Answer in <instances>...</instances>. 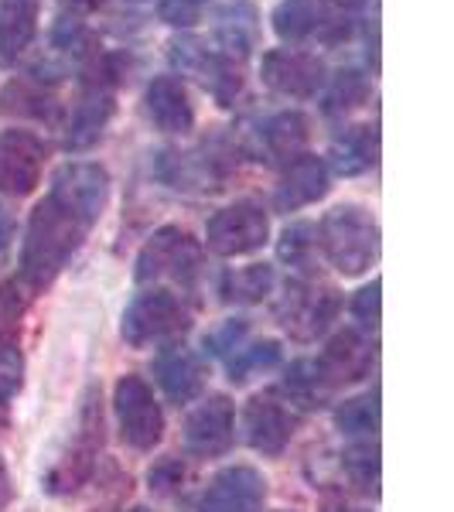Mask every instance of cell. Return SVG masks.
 Segmentation results:
<instances>
[{"label": "cell", "instance_id": "cell-1", "mask_svg": "<svg viewBox=\"0 0 454 512\" xmlns=\"http://www.w3.org/2000/svg\"><path fill=\"white\" fill-rule=\"evenodd\" d=\"M89 226L62 209L55 198H41L28 219V233H24L21 250V277L31 287H45L62 274L69 256L79 250L86 239Z\"/></svg>", "mask_w": 454, "mask_h": 512}, {"label": "cell", "instance_id": "cell-2", "mask_svg": "<svg viewBox=\"0 0 454 512\" xmlns=\"http://www.w3.org/2000/svg\"><path fill=\"white\" fill-rule=\"evenodd\" d=\"M318 246L338 274H366L379 253V226L373 212L356 202L335 205L318 226Z\"/></svg>", "mask_w": 454, "mask_h": 512}, {"label": "cell", "instance_id": "cell-3", "mask_svg": "<svg viewBox=\"0 0 454 512\" xmlns=\"http://www.w3.org/2000/svg\"><path fill=\"white\" fill-rule=\"evenodd\" d=\"M188 325H192V315L181 304V297L168 287H151L127 304L120 335L130 349H151V345L171 342L181 332H188Z\"/></svg>", "mask_w": 454, "mask_h": 512}, {"label": "cell", "instance_id": "cell-4", "mask_svg": "<svg viewBox=\"0 0 454 512\" xmlns=\"http://www.w3.org/2000/svg\"><path fill=\"white\" fill-rule=\"evenodd\" d=\"M99 451H103V410H99V393L89 390L79 410L76 437L52 465V472L45 475V489L52 495H69L82 489L89 482V475H93Z\"/></svg>", "mask_w": 454, "mask_h": 512}, {"label": "cell", "instance_id": "cell-5", "mask_svg": "<svg viewBox=\"0 0 454 512\" xmlns=\"http://www.w3.org/2000/svg\"><path fill=\"white\" fill-rule=\"evenodd\" d=\"M198 274H202V246L195 243L185 229L164 226L144 243L137 253V280L140 284H171L192 287Z\"/></svg>", "mask_w": 454, "mask_h": 512}, {"label": "cell", "instance_id": "cell-6", "mask_svg": "<svg viewBox=\"0 0 454 512\" xmlns=\"http://www.w3.org/2000/svg\"><path fill=\"white\" fill-rule=\"evenodd\" d=\"M342 311V297L335 287L315 280H291L277 304V321L297 342H315Z\"/></svg>", "mask_w": 454, "mask_h": 512}, {"label": "cell", "instance_id": "cell-7", "mask_svg": "<svg viewBox=\"0 0 454 512\" xmlns=\"http://www.w3.org/2000/svg\"><path fill=\"white\" fill-rule=\"evenodd\" d=\"M113 410L120 420V437L137 451H151L164 437V414L144 376H120L113 390Z\"/></svg>", "mask_w": 454, "mask_h": 512}, {"label": "cell", "instance_id": "cell-8", "mask_svg": "<svg viewBox=\"0 0 454 512\" xmlns=\"http://www.w3.org/2000/svg\"><path fill=\"white\" fill-rule=\"evenodd\" d=\"M48 198H55L62 209H69L72 216L93 229L103 216L106 202H110V175L93 161H69L52 175Z\"/></svg>", "mask_w": 454, "mask_h": 512}, {"label": "cell", "instance_id": "cell-9", "mask_svg": "<svg viewBox=\"0 0 454 512\" xmlns=\"http://www.w3.org/2000/svg\"><path fill=\"white\" fill-rule=\"evenodd\" d=\"M301 410L287 400L284 393L277 390H263L250 400L246 407V441H250L253 451L267 454V458H277L284 454L287 444L294 441L297 427H301Z\"/></svg>", "mask_w": 454, "mask_h": 512}, {"label": "cell", "instance_id": "cell-10", "mask_svg": "<svg viewBox=\"0 0 454 512\" xmlns=\"http://www.w3.org/2000/svg\"><path fill=\"white\" fill-rule=\"evenodd\" d=\"M270 236V216L257 202H233L219 209L205 226V243L216 256L257 253Z\"/></svg>", "mask_w": 454, "mask_h": 512}, {"label": "cell", "instance_id": "cell-11", "mask_svg": "<svg viewBox=\"0 0 454 512\" xmlns=\"http://www.w3.org/2000/svg\"><path fill=\"white\" fill-rule=\"evenodd\" d=\"M274 31L280 41L301 45V41L315 35L325 41H338L342 35H349V24L342 21V14L328 0H280L274 11Z\"/></svg>", "mask_w": 454, "mask_h": 512}, {"label": "cell", "instance_id": "cell-12", "mask_svg": "<svg viewBox=\"0 0 454 512\" xmlns=\"http://www.w3.org/2000/svg\"><path fill=\"white\" fill-rule=\"evenodd\" d=\"M45 168V144L31 130H4L0 134V192L31 195Z\"/></svg>", "mask_w": 454, "mask_h": 512}, {"label": "cell", "instance_id": "cell-13", "mask_svg": "<svg viewBox=\"0 0 454 512\" xmlns=\"http://www.w3.org/2000/svg\"><path fill=\"white\" fill-rule=\"evenodd\" d=\"M236 431V407L229 396H209L195 407V414L185 424V448L195 458H219L229 451Z\"/></svg>", "mask_w": 454, "mask_h": 512}, {"label": "cell", "instance_id": "cell-14", "mask_svg": "<svg viewBox=\"0 0 454 512\" xmlns=\"http://www.w3.org/2000/svg\"><path fill=\"white\" fill-rule=\"evenodd\" d=\"M263 499H267V482L257 468L233 465L205 485L202 499H198V512H260Z\"/></svg>", "mask_w": 454, "mask_h": 512}, {"label": "cell", "instance_id": "cell-15", "mask_svg": "<svg viewBox=\"0 0 454 512\" xmlns=\"http://www.w3.org/2000/svg\"><path fill=\"white\" fill-rule=\"evenodd\" d=\"M260 76L274 93L291 99H308L325 86V65L308 52H291V48H277L267 52L260 62Z\"/></svg>", "mask_w": 454, "mask_h": 512}, {"label": "cell", "instance_id": "cell-16", "mask_svg": "<svg viewBox=\"0 0 454 512\" xmlns=\"http://www.w3.org/2000/svg\"><path fill=\"white\" fill-rule=\"evenodd\" d=\"M171 59H175V65H181V69L195 72L219 106L236 103L239 89H243V76H239L236 62L229 59V55L205 52L198 41H175V45H171Z\"/></svg>", "mask_w": 454, "mask_h": 512}, {"label": "cell", "instance_id": "cell-17", "mask_svg": "<svg viewBox=\"0 0 454 512\" xmlns=\"http://www.w3.org/2000/svg\"><path fill=\"white\" fill-rule=\"evenodd\" d=\"M318 366L332 386L335 383H352V379L369 376V369L376 366V349L362 332H356V328H345V332H338L332 342L325 345Z\"/></svg>", "mask_w": 454, "mask_h": 512}, {"label": "cell", "instance_id": "cell-18", "mask_svg": "<svg viewBox=\"0 0 454 512\" xmlns=\"http://www.w3.org/2000/svg\"><path fill=\"white\" fill-rule=\"evenodd\" d=\"M154 376L171 403H192L205 386V366L188 345H168L158 362H154Z\"/></svg>", "mask_w": 454, "mask_h": 512}, {"label": "cell", "instance_id": "cell-19", "mask_svg": "<svg viewBox=\"0 0 454 512\" xmlns=\"http://www.w3.org/2000/svg\"><path fill=\"white\" fill-rule=\"evenodd\" d=\"M325 195H328V164L315 158V154H297L287 164L284 178H280L274 205L280 212H297Z\"/></svg>", "mask_w": 454, "mask_h": 512}, {"label": "cell", "instance_id": "cell-20", "mask_svg": "<svg viewBox=\"0 0 454 512\" xmlns=\"http://www.w3.org/2000/svg\"><path fill=\"white\" fill-rule=\"evenodd\" d=\"M147 117L164 134H192L195 130V106L185 86L175 76H158L147 86Z\"/></svg>", "mask_w": 454, "mask_h": 512}, {"label": "cell", "instance_id": "cell-21", "mask_svg": "<svg viewBox=\"0 0 454 512\" xmlns=\"http://www.w3.org/2000/svg\"><path fill=\"white\" fill-rule=\"evenodd\" d=\"M38 31V0H0V65H14Z\"/></svg>", "mask_w": 454, "mask_h": 512}, {"label": "cell", "instance_id": "cell-22", "mask_svg": "<svg viewBox=\"0 0 454 512\" xmlns=\"http://www.w3.org/2000/svg\"><path fill=\"white\" fill-rule=\"evenodd\" d=\"M113 110H117V103H113V96L106 93V89H89V93L82 96V103L76 106V113H72V120H69L65 147H69V151H86V147H93L96 140L103 137Z\"/></svg>", "mask_w": 454, "mask_h": 512}, {"label": "cell", "instance_id": "cell-23", "mask_svg": "<svg viewBox=\"0 0 454 512\" xmlns=\"http://www.w3.org/2000/svg\"><path fill=\"white\" fill-rule=\"evenodd\" d=\"M260 14L250 0H226L219 7L216 18V38L222 41L229 55H250L253 45H257V31H260Z\"/></svg>", "mask_w": 454, "mask_h": 512}, {"label": "cell", "instance_id": "cell-24", "mask_svg": "<svg viewBox=\"0 0 454 512\" xmlns=\"http://www.w3.org/2000/svg\"><path fill=\"white\" fill-rule=\"evenodd\" d=\"M308 144V117L297 110L277 113L260 127V147L270 161H294Z\"/></svg>", "mask_w": 454, "mask_h": 512}, {"label": "cell", "instance_id": "cell-25", "mask_svg": "<svg viewBox=\"0 0 454 512\" xmlns=\"http://www.w3.org/2000/svg\"><path fill=\"white\" fill-rule=\"evenodd\" d=\"M277 390L284 393L287 400L301 410V414H308V410H315V407H321V403L328 400L332 383H328L325 373H321L318 359H301V362H294V366L287 369L284 383H280Z\"/></svg>", "mask_w": 454, "mask_h": 512}, {"label": "cell", "instance_id": "cell-26", "mask_svg": "<svg viewBox=\"0 0 454 512\" xmlns=\"http://www.w3.org/2000/svg\"><path fill=\"white\" fill-rule=\"evenodd\" d=\"M379 134L376 127H352L332 144V164L338 175H362L376 164Z\"/></svg>", "mask_w": 454, "mask_h": 512}, {"label": "cell", "instance_id": "cell-27", "mask_svg": "<svg viewBox=\"0 0 454 512\" xmlns=\"http://www.w3.org/2000/svg\"><path fill=\"white\" fill-rule=\"evenodd\" d=\"M274 284H277L274 267L250 263V267H239L233 274H226V280H222V297L236 304H260L263 297L274 291Z\"/></svg>", "mask_w": 454, "mask_h": 512}, {"label": "cell", "instance_id": "cell-28", "mask_svg": "<svg viewBox=\"0 0 454 512\" xmlns=\"http://www.w3.org/2000/svg\"><path fill=\"white\" fill-rule=\"evenodd\" d=\"M335 427L345 437H362V441L376 437V431H379V393L369 390V393H359V396H352V400L338 403Z\"/></svg>", "mask_w": 454, "mask_h": 512}, {"label": "cell", "instance_id": "cell-29", "mask_svg": "<svg viewBox=\"0 0 454 512\" xmlns=\"http://www.w3.org/2000/svg\"><path fill=\"white\" fill-rule=\"evenodd\" d=\"M274 366H280V342L263 338L257 345L236 349V355L229 359V379H233L236 386H243V383H250L253 376L270 373Z\"/></svg>", "mask_w": 454, "mask_h": 512}, {"label": "cell", "instance_id": "cell-30", "mask_svg": "<svg viewBox=\"0 0 454 512\" xmlns=\"http://www.w3.org/2000/svg\"><path fill=\"white\" fill-rule=\"evenodd\" d=\"M342 468L366 495L379 492V448L373 441H359L342 454Z\"/></svg>", "mask_w": 454, "mask_h": 512}, {"label": "cell", "instance_id": "cell-31", "mask_svg": "<svg viewBox=\"0 0 454 512\" xmlns=\"http://www.w3.org/2000/svg\"><path fill=\"white\" fill-rule=\"evenodd\" d=\"M366 96H369V79L362 76L359 69L338 72L332 93L325 99V113H349L352 106H359Z\"/></svg>", "mask_w": 454, "mask_h": 512}, {"label": "cell", "instance_id": "cell-32", "mask_svg": "<svg viewBox=\"0 0 454 512\" xmlns=\"http://www.w3.org/2000/svg\"><path fill=\"white\" fill-rule=\"evenodd\" d=\"M311 250H315V226H311V222H294V226H287L277 243V256L284 263H291V267H304Z\"/></svg>", "mask_w": 454, "mask_h": 512}, {"label": "cell", "instance_id": "cell-33", "mask_svg": "<svg viewBox=\"0 0 454 512\" xmlns=\"http://www.w3.org/2000/svg\"><path fill=\"white\" fill-rule=\"evenodd\" d=\"M21 376H24V359L18 345L4 342L0 345V407L21 390Z\"/></svg>", "mask_w": 454, "mask_h": 512}, {"label": "cell", "instance_id": "cell-34", "mask_svg": "<svg viewBox=\"0 0 454 512\" xmlns=\"http://www.w3.org/2000/svg\"><path fill=\"white\" fill-rule=\"evenodd\" d=\"M4 110L7 113H31V117H48V110H52V99L45 93H31L28 86H18V82H11L4 93Z\"/></svg>", "mask_w": 454, "mask_h": 512}, {"label": "cell", "instance_id": "cell-35", "mask_svg": "<svg viewBox=\"0 0 454 512\" xmlns=\"http://www.w3.org/2000/svg\"><path fill=\"white\" fill-rule=\"evenodd\" d=\"M205 4H209V0H161L158 14L171 28H192V24L202 21Z\"/></svg>", "mask_w": 454, "mask_h": 512}, {"label": "cell", "instance_id": "cell-36", "mask_svg": "<svg viewBox=\"0 0 454 512\" xmlns=\"http://www.w3.org/2000/svg\"><path fill=\"white\" fill-rule=\"evenodd\" d=\"M352 318L359 321V328L376 332V325H379V280L366 284L356 297H352Z\"/></svg>", "mask_w": 454, "mask_h": 512}, {"label": "cell", "instance_id": "cell-37", "mask_svg": "<svg viewBox=\"0 0 454 512\" xmlns=\"http://www.w3.org/2000/svg\"><path fill=\"white\" fill-rule=\"evenodd\" d=\"M243 338H246V321L233 318V321H226L219 332H212L205 338V349H209V355H229L243 345Z\"/></svg>", "mask_w": 454, "mask_h": 512}, {"label": "cell", "instance_id": "cell-38", "mask_svg": "<svg viewBox=\"0 0 454 512\" xmlns=\"http://www.w3.org/2000/svg\"><path fill=\"white\" fill-rule=\"evenodd\" d=\"M147 478H151V489L171 492V489H178V485L185 482V465L175 461V458H168V461H161V465H154Z\"/></svg>", "mask_w": 454, "mask_h": 512}, {"label": "cell", "instance_id": "cell-39", "mask_svg": "<svg viewBox=\"0 0 454 512\" xmlns=\"http://www.w3.org/2000/svg\"><path fill=\"white\" fill-rule=\"evenodd\" d=\"M21 318V301L14 287H0V335H11Z\"/></svg>", "mask_w": 454, "mask_h": 512}, {"label": "cell", "instance_id": "cell-40", "mask_svg": "<svg viewBox=\"0 0 454 512\" xmlns=\"http://www.w3.org/2000/svg\"><path fill=\"white\" fill-rule=\"evenodd\" d=\"M11 239H14V219H11V212L0 205V260L11 250Z\"/></svg>", "mask_w": 454, "mask_h": 512}, {"label": "cell", "instance_id": "cell-41", "mask_svg": "<svg viewBox=\"0 0 454 512\" xmlns=\"http://www.w3.org/2000/svg\"><path fill=\"white\" fill-rule=\"evenodd\" d=\"M11 502V475H7V465L4 458H0V509Z\"/></svg>", "mask_w": 454, "mask_h": 512}, {"label": "cell", "instance_id": "cell-42", "mask_svg": "<svg viewBox=\"0 0 454 512\" xmlns=\"http://www.w3.org/2000/svg\"><path fill=\"white\" fill-rule=\"evenodd\" d=\"M123 512H151V509H144V506H130V509H123Z\"/></svg>", "mask_w": 454, "mask_h": 512}, {"label": "cell", "instance_id": "cell-43", "mask_svg": "<svg viewBox=\"0 0 454 512\" xmlns=\"http://www.w3.org/2000/svg\"><path fill=\"white\" fill-rule=\"evenodd\" d=\"M332 512H356V509H332Z\"/></svg>", "mask_w": 454, "mask_h": 512}, {"label": "cell", "instance_id": "cell-44", "mask_svg": "<svg viewBox=\"0 0 454 512\" xmlns=\"http://www.w3.org/2000/svg\"><path fill=\"white\" fill-rule=\"evenodd\" d=\"M86 4H103V0H86Z\"/></svg>", "mask_w": 454, "mask_h": 512}]
</instances>
